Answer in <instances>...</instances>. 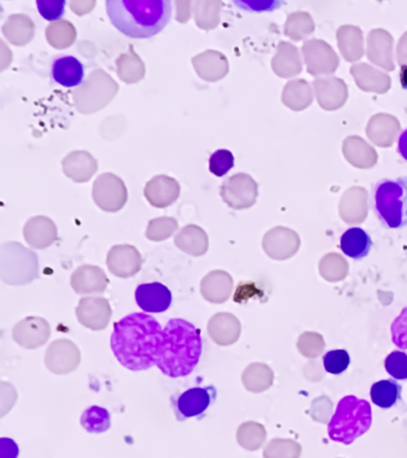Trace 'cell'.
Returning a JSON list of instances; mask_svg holds the SVG:
<instances>
[{"label": "cell", "instance_id": "obj_2", "mask_svg": "<svg viewBox=\"0 0 407 458\" xmlns=\"http://www.w3.org/2000/svg\"><path fill=\"white\" fill-rule=\"evenodd\" d=\"M201 353L199 329L183 318H174L163 329L157 367L169 377H184L194 371Z\"/></svg>", "mask_w": 407, "mask_h": 458}, {"label": "cell", "instance_id": "obj_28", "mask_svg": "<svg viewBox=\"0 0 407 458\" xmlns=\"http://www.w3.org/2000/svg\"><path fill=\"white\" fill-rule=\"evenodd\" d=\"M396 149H398L400 157H402L403 160L407 161V128L405 131H402V134H400L398 147H396Z\"/></svg>", "mask_w": 407, "mask_h": 458}, {"label": "cell", "instance_id": "obj_19", "mask_svg": "<svg viewBox=\"0 0 407 458\" xmlns=\"http://www.w3.org/2000/svg\"><path fill=\"white\" fill-rule=\"evenodd\" d=\"M339 245H341L342 252L345 256L360 260L370 253L371 247H373V240H371L369 234L364 229L352 227L349 228L342 235Z\"/></svg>", "mask_w": 407, "mask_h": 458}, {"label": "cell", "instance_id": "obj_4", "mask_svg": "<svg viewBox=\"0 0 407 458\" xmlns=\"http://www.w3.org/2000/svg\"><path fill=\"white\" fill-rule=\"evenodd\" d=\"M371 207L385 227H406L407 177L381 179L375 182L371 190Z\"/></svg>", "mask_w": 407, "mask_h": 458}, {"label": "cell", "instance_id": "obj_6", "mask_svg": "<svg viewBox=\"0 0 407 458\" xmlns=\"http://www.w3.org/2000/svg\"><path fill=\"white\" fill-rule=\"evenodd\" d=\"M0 267L3 282L10 285L28 284L38 275L37 254L16 242L2 246Z\"/></svg>", "mask_w": 407, "mask_h": 458}, {"label": "cell", "instance_id": "obj_17", "mask_svg": "<svg viewBox=\"0 0 407 458\" xmlns=\"http://www.w3.org/2000/svg\"><path fill=\"white\" fill-rule=\"evenodd\" d=\"M24 238L34 249L44 250L58 239V231L51 218L34 217L24 227Z\"/></svg>", "mask_w": 407, "mask_h": 458}, {"label": "cell", "instance_id": "obj_8", "mask_svg": "<svg viewBox=\"0 0 407 458\" xmlns=\"http://www.w3.org/2000/svg\"><path fill=\"white\" fill-rule=\"evenodd\" d=\"M112 314V307L105 297H83L76 310L78 321L91 331L106 328Z\"/></svg>", "mask_w": 407, "mask_h": 458}, {"label": "cell", "instance_id": "obj_15", "mask_svg": "<svg viewBox=\"0 0 407 458\" xmlns=\"http://www.w3.org/2000/svg\"><path fill=\"white\" fill-rule=\"evenodd\" d=\"M145 196L153 207L166 208L176 202L180 196V185L173 178L158 175L146 185Z\"/></svg>", "mask_w": 407, "mask_h": 458}, {"label": "cell", "instance_id": "obj_18", "mask_svg": "<svg viewBox=\"0 0 407 458\" xmlns=\"http://www.w3.org/2000/svg\"><path fill=\"white\" fill-rule=\"evenodd\" d=\"M53 79L64 88H77L84 79V66L73 56H63L55 61Z\"/></svg>", "mask_w": 407, "mask_h": 458}, {"label": "cell", "instance_id": "obj_29", "mask_svg": "<svg viewBox=\"0 0 407 458\" xmlns=\"http://www.w3.org/2000/svg\"><path fill=\"white\" fill-rule=\"evenodd\" d=\"M399 77L403 89H407V64H403L402 68H400Z\"/></svg>", "mask_w": 407, "mask_h": 458}, {"label": "cell", "instance_id": "obj_14", "mask_svg": "<svg viewBox=\"0 0 407 458\" xmlns=\"http://www.w3.org/2000/svg\"><path fill=\"white\" fill-rule=\"evenodd\" d=\"M207 331H208L210 339L217 345H232L241 335V322L233 314L221 311L210 318Z\"/></svg>", "mask_w": 407, "mask_h": 458}, {"label": "cell", "instance_id": "obj_22", "mask_svg": "<svg viewBox=\"0 0 407 458\" xmlns=\"http://www.w3.org/2000/svg\"><path fill=\"white\" fill-rule=\"evenodd\" d=\"M81 425L89 432H105L110 426L109 413L101 407H91L81 417Z\"/></svg>", "mask_w": 407, "mask_h": 458}, {"label": "cell", "instance_id": "obj_3", "mask_svg": "<svg viewBox=\"0 0 407 458\" xmlns=\"http://www.w3.org/2000/svg\"><path fill=\"white\" fill-rule=\"evenodd\" d=\"M169 0H109L106 13L114 27L131 38H152L169 23Z\"/></svg>", "mask_w": 407, "mask_h": 458}, {"label": "cell", "instance_id": "obj_10", "mask_svg": "<svg viewBox=\"0 0 407 458\" xmlns=\"http://www.w3.org/2000/svg\"><path fill=\"white\" fill-rule=\"evenodd\" d=\"M216 392L213 386H195L185 390L174 403L178 420H185L205 413L216 399Z\"/></svg>", "mask_w": 407, "mask_h": 458}, {"label": "cell", "instance_id": "obj_24", "mask_svg": "<svg viewBox=\"0 0 407 458\" xmlns=\"http://www.w3.org/2000/svg\"><path fill=\"white\" fill-rule=\"evenodd\" d=\"M323 364L328 374L341 375L349 368L350 356L346 350H332L324 354Z\"/></svg>", "mask_w": 407, "mask_h": 458}, {"label": "cell", "instance_id": "obj_9", "mask_svg": "<svg viewBox=\"0 0 407 458\" xmlns=\"http://www.w3.org/2000/svg\"><path fill=\"white\" fill-rule=\"evenodd\" d=\"M51 336V326L44 318L30 317L17 322L13 338L24 349L35 350L44 346Z\"/></svg>", "mask_w": 407, "mask_h": 458}, {"label": "cell", "instance_id": "obj_13", "mask_svg": "<svg viewBox=\"0 0 407 458\" xmlns=\"http://www.w3.org/2000/svg\"><path fill=\"white\" fill-rule=\"evenodd\" d=\"M109 279L101 267L83 265L73 272L71 286L80 295H94L105 293L108 288Z\"/></svg>", "mask_w": 407, "mask_h": 458}, {"label": "cell", "instance_id": "obj_23", "mask_svg": "<svg viewBox=\"0 0 407 458\" xmlns=\"http://www.w3.org/2000/svg\"><path fill=\"white\" fill-rule=\"evenodd\" d=\"M177 229L174 218L160 217L149 222L146 236L152 242H163L169 239Z\"/></svg>", "mask_w": 407, "mask_h": 458}, {"label": "cell", "instance_id": "obj_21", "mask_svg": "<svg viewBox=\"0 0 407 458\" xmlns=\"http://www.w3.org/2000/svg\"><path fill=\"white\" fill-rule=\"evenodd\" d=\"M403 388L395 379H382L370 389L371 401L382 410H389L402 399Z\"/></svg>", "mask_w": 407, "mask_h": 458}, {"label": "cell", "instance_id": "obj_1", "mask_svg": "<svg viewBox=\"0 0 407 458\" xmlns=\"http://www.w3.org/2000/svg\"><path fill=\"white\" fill-rule=\"evenodd\" d=\"M163 329L151 315L134 313L114 325L112 350L121 365L131 371L157 365Z\"/></svg>", "mask_w": 407, "mask_h": 458}, {"label": "cell", "instance_id": "obj_16", "mask_svg": "<svg viewBox=\"0 0 407 458\" xmlns=\"http://www.w3.org/2000/svg\"><path fill=\"white\" fill-rule=\"evenodd\" d=\"M232 289H233V279L226 271L209 272L201 282L203 299L210 303L226 302L230 299Z\"/></svg>", "mask_w": 407, "mask_h": 458}, {"label": "cell", "instance_id": "obj_5", "mask_svg": "<svg viewBox=\"0 0 407 458\" xmlns=\"http://www.w3.org/2000/svg\"><path fill=\"white\" fill-rule=\"evenodd\" d=\"M373 421L370 404L366 400L350 395L343 397L328 422V436L334 440L349 445L363 436Z\"/></svg>", "mask_w": 407, "mask_h": 458}, {"label": "cell", "instance_id": "obj_26", "mask_svg": "<svg viewBox=\"0 0 407 458\" xmlns=\"http://www.w3.org/2000/svg\"><path fill=\"white\" fill-rule=\"evenodd\" d=\"M234 166V157L231 150L219 149L209 159V171L216 177H224Z\"/></svg>", "mask_w": 407, "mask_h": 458}, {"label": "cell", "instance_id": "obj_25", "mask_svg": "<svg viewBox=\"0 0 407 458\" xmlns=\"http://www.w3.org/2000/svg\"><path fill=\"white\" fill-rule=\"evenodd\" d=\"M385 369L395 381H407V353L393 351L386 357Z\"/></svg>", "mask_w": 407, "mask_h": 458}, {"label": "cell", "instance_id": "obj_7", "mask_svg": "<svg viewBox=\"0 0 407 458\" xmlns=\"http://www.w3.org/2000/svg\"><path fill=\"white\" fill-rule=\"evenodd\" d=\"M81 358V351L76 344L69 339H58L46 351L45 363L53 374L67 375L77 370Z\"/></svg>", "mask_w": 407, "mask_h": 458}, {"label": "cell", "instance_id": "obj_11", "mask_svg": "<svg viewBox=\"0 0 407 458\" xmlns=\"http://www.w3.org/2000/svg\"><path fill=\"white\" fill-rule=\"evenodd\" d=\"M106 264L110 272L116 277L130 278L140 271L142 259L134 246L117 245L109 250Z\"/></svg>", "mask_w": 407, "mask_h": 458}, {"label": "cell", "instance_id": "obj_20", "mask_svg": "<svg viewBox=\"0 0 407 458\" xmlns=\"http://www.w3.org/2000/svg\"><path fill=\"white\" fill-rule=\"evenodd\" d=\"M174 243L178 249L191 256L199 257L208 250V236L198 225H187L178 233Z\"/></svg>", "mask_w": 407, "mask_h": 458}, {"label": "cell", "instance_id": "obj_27", "mask_svg": "<svg viewBox=\"0 0 407 458\" xmlns=\"http://www.w3.org/2000/svg\"><path fill=\"white\" fill-rule=\"evenodd\" d=\"M38 11L47 21H56L64 14L66 2H45V0H38Z\"/></svg>", "mask_w": 407, "mask_h": 458}, {"label": "cell", "instance_id": "obj_12", "mask_svg": "<svg viewBox=\"0 0 407 458\" xmlns=\"http://www.w3.org/2000/svg\"><path fill=\"white\" fill-rule=\"evenodd\" d=\"M135 300L146 313H163L173 303V295L169 288L162 283H146L138 286Z\"/></svg>", "mask_w": 407, "mask_h": 458}]
</instances>
